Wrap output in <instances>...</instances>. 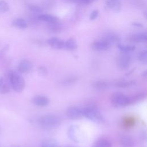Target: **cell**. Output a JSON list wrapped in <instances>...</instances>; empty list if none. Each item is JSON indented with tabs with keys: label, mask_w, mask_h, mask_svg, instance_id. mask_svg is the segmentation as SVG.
<instances>
[{
	"label": "cell",
	"mask_w": 147,
	"mask_h": 147,
	"mask_svg": "<svg viewBox=\"0 0 147 147\" xmlns=\"http://www.w3.org/2000/svg\"><path fill=\"white\" fill-rule=\"evenodd\" d=\"M110 84L104 80H97L95 81L92 84V87L96 91H106L110 88Z\"/></svg>",
	"instance_id": "e0dca14e"
},
{
	"label": "cell",
	"mask_w": 147,
	"mask_h": 147,
	"mask_svg": "<svg viewBox=\"0 0 147 147\" xmlns=\"http://www.w3.org/2000/svg\"><path fill=\"white\" fill-rule=\"evenodd\" d=\"M92 147H112V145L109 140L105 138H100L95 142Z\"/></svg>",
	"instance_id": "603a6c76"
},
{
	"label": "cell",
	"mask_w": 147,
	"mask_h": 147,
	"mask_svg": "<svg viewBox=\"0 0 147 147\" xmlns=\"http://www.w3.org/2000/svg\"><path fill=\"white\" fill-rule=\"evenodd\" d=\"M82 110L83 117H85L91 121L96 123H101L105 122L104 117L100 111L95 106H87L82 108Z\"/></svg>",
	"instance_id": "3957f363"
},
{
	"label": "cell",
	"mask_w": 147,
	"mask_h": 147,
	"mask_svg": "<svg viewBox=\"0 0 147 147\" xmlns=\"http://www.w3.org/2000/svg\"><path fill=\"white\" fill-rule=\"evenodd\" d=\"M146 96V94L144 91L138 92L131 95H129L128 98H129V105L134 104L140 101H142V100L145 99Z\"/></svg>",
	"instance_id": "9a60e30c"
},
{
	"label": "cell",
	"mask_w": 147,
	"mask_h": 147,
	"mask_svg": "<svg viewBox=\"0 0 147 147\" xmlns=\"http://www.w3.org/2000/svg\"><path fill=\"white\" fill-rule=\"evenodd\" d=\"M48 28L50 30V31H52L53 32H59L60 31L61 28V27L59 25V22L55 23V24H49Z\"/></svg>",
	"instance_id": "4dcf8cb0"
},
{
	"label": "cell",
	"mask_w": 147,
	"mask_h": 147,
	"mask_svg": "<svg viewBox=\"0 0 147 147\" xmlns=\"http://www.w3.org/2000/svg\"><path fill=\"white\" fill-rule=\"evenodd\" d=\"M68 134L70 139L75 142L78 143L82 141V133L77 125H71L68 129Z\"/></svg>",
	"instance_id": "8992f818"
},
{
	"label": "cell",
	"mask_w": 147,
	"mask_h": 147,
	"mask_svg": "<svg viewBox=\"0 0 147 147\" xmlns=\"http://www.w3.org/2000/svg\"><path fill=\"white\" fill-rule=\"evenodd\" d=\"M32 67L33 65L31 61L26 59L22 60L18 65V72L21 74H27L32 70Z\"/></svg>",
	"instance_id": "9c48e42d"
},
{
	"label": "cell",
	"mask_w": 147,
	"mask_h": 147,
	"mask_svg": "<svg viewBox=\"0 0 147 147\" xmlns=\"http://www.w3.org/2000/svg\"><path fill=\"white\" fill-rule=\"evenodd\" d=\"M61 122V118L55 114H45L37 120L40 127L45 130H51L58 127Z\"/></svg>",
	"instance_id": "7a4b0ae2"
},
{
	"label": "cell",
	"mask_w": 147,
	"mask_h": 147,
	"mask_svg": "<svg viewBox=\"0 0 147 147\" xmlns=\"http://www.w3.org/2000/svg\"><path fill=\"white\" fill-rule=\"evenodd\" d=\"M119 143L121 147H133L134 145V141L133 138L126 135L121 137Z\"/></svg>",
	"instance_id": "ac0fdd59"
},
{
	"label": "cell",
	"mask_w": 147,
	"mask_h": 147,
	"mask_svg": "<svg viewBox=\"0 0 147 147\" xmlns=\"http://www.w3.org/2000/svg\"><path fill=\"white\" fill-rule=\"evenodd\" d=\"M28 9L33 14H37V16L42 14L43 11L42 8L37 5H29Z\"/></svg>",
	"instance_id": "83f0119b"
},
{
	"label": "cell",
	"mask_w": 147,
	"mask_h": 147,
	"mask_svg": "<svg viewBox=\"0 0 147 147\" xmlns=\"http://www.w3.org/2000/svg\"><path fill=\"white\" fill-rule=\"evenodd\" d=\"M142 76H144V77H146V71H145L142 74Z\"/></svg>",
	"instance_id": "8d00e7d4"
},
{
	"label": "cell",
	"mask_w": 147,
	"mask_h": 147,
	"mask_svg": "<svg viewBox=\"0 0 147 147\" xmlns=\"http://www.w3.org/2000/svg\"><path fill=\"white\" fill-rule=\"evenodd\" d=\"M91 2H92V1H95V0H91Z\"/></svg>",
	"instance_id": "f35d334b"
},
{
	"label": "cell",
	"mask_w": 147,
	"mask_h": 147,
	"mask_svg": "<svg viewBox=\"0 0 147 147\" xmlns=\"http://www.w3.org/2000/svg\"><path fill=\"white\" fill-rule=\"evenodd\" d=\"M5 78L15 92L20 93L24 91L25 87V82L24 78L19 72L9 70L7 71Z\"/></svg>",
	"instance_id": "6da1fadb"
},
{
	"label": "cell",
	"mask_w": 147,
	"mask_h": 147,
	"mask_svg": "<svg viewBox=\"0 0 147 147\" xmlns=\"http://www.w3.org/2000/svg\"><path fill=\"white\" fill-rule=\"evenodd\" d=\"M66 116L70 119H78L83 117L82 108L77 107H69L65 112Z\"/></svg>",
	"instance_id": "52a82bcc"
},
{
	"label": "cell",
	"mask_w": 147,
	"mask_h": 147,
	"mask_svg": "<svg viewBox=\"0 0 147 147\" xmlns=\"http://www.w3.org/2000/svg\"><path fill=\"white\" fill-rule=\"evenodd\" d=\"M10 147H22V146H20V145H11Z\"/></svg>",
	"instance_id": "74e56055"
},
{
	"label": "cell",
	"mask_w": 147,
	"mask_h": 147,
	"mask_svg": "<svg viewBox=\"0 0 147 147\" xmlns=\"http://www.w3.org/2000/svg\"><path fill=\"white\" fill-rule=\"evenodd\" d=\"M138 59L142 63L146 64L147 62V51L144 50L140 52L138 55Z\"/></svg>",
	"instance_id": "f1b7e54d"
},
{
	"label": "cell",
	"mask_w": 147,
	"mask_h": 147,
	"mask_svg": "<svg viewBox=\"0 0 147 147\" xmlns=\"http://www.w3.org/2000/svg\"><path fill=\"white\" fill-rule=\"evenodd\" d=\"M78 81V77L76 76H69L64 78L61 81V84L64 87H69L75 84Z\"/></svg>",
	"instance_id": "cb8c5ba5"
},
{
	"label": "cell",
	"mask_w": 147,
	"mask_h": 147,
	"mask_svg": "<svg viewBox=\"0 0 147 147\" xmlns=\"http://www.w3.org/2000/svg\"><path fill=\"white\" fill-rule=\"evenodd\" d=\"M12 24L15 27L21 29H26L28 26L26 21L22 18H17L14 19L12 22Z\"/></svg>",
	"instance_id": "7402d4cb"
},
{
	"label": "cell",
	"mask_w": 147,
	"mask_h": 147,
	"mask_svg": "<svg viewBox=\"0 0 147 147\" xmlns=\"http://www.w3.org/2000/svg\"><path fill=\"white\" fill-rule=\"evenodd\" d=\"M76 2L83 5H88L91 2V0H76Z\"/></svg>",
	"instance_id": "e575fe53"
},
{
	"label": "cell",
	"mask_w": 147,
	"mask_h": 147,
	"mask_svg": "<svg viewBox=\"0 0 147 147\" xmlns=\"http://www.w3.org/2000/svg\"><path fill=\"white\" fill-rule=\"evenodd\" d=\"M78 45L76 39L74 37H70L65 41L64 48L68 51H75L77 49Z\"/></svg>",
	"instance_id": "44dd1931"
},
{
	"label": "cell",
	"mask_w": 147,
	"mask_h": 147,
	"mask_svg": "<svg viewBox=\"0 0 147 147\" xmlns=\"http://www.w3.org/2000/svg\"><path fill=\"white\" fill-rule=\"evenodd\" d=\"M9 6L5 0H0V13H6L9 10Z\"/></svg>",
	"instance_id": "f546056e"
},
{
	"label": "cell",
	"mask_w": 147,
	"mask_h": 147,
	"mask_svg": "<svg viewBox=\"0 0 147 147\" xmlns=\"http://www.w3.org/2000/svg\"><path fill=\"white\" fill-rule=\"evenodd\" d=\"M136 84V82L132 80H125L120 79L114 83V86L119 88H127L134 86Z\"/></svg>",
	"instance_id": "ffe728a7"
},
{
	"label": "cell",
	"mask_w": 147,
	"mask_h": 147,
	"mask_svg": "<svg viewBox=\"0 0 147 147\" xmlns=\"http://www.w3.org/2000/svg\"><path fill=\"white\" fill-rule=\"evenodd\" d=\"M99 16V10H94L90 15V20L93 21L97 18Z\"/></svg>",
	"instance_id": "d6a6232c"
},
{
	"label": "cell",
	"mask_w": 147,
	"mask_h": 147,
	"mask_svg": "<svg viewBox=\"0 0 147 147\" xmlns=\"http://www.w3.org/2000/svg\"><path fill=\"white\" fill-rule=\"evenodd\" d=\"M135 123V120L134 118L130 117H127L123 119L122 121V126L125 129H130L134 126Z\"/></svg>",
	"instance_id": "d4e9b609"
},
{
	"label": "cell",
	"mask_w": 147,
	"mask_h": 147,
	"mask_svg": "<svg viewBox=\"0 0 147 147\" xmlns=\"http://www.w3.org/2000/svg\"><path fill=\"white\" fill-rule=\"evenodd\" d=\"M101 39L104 40L106 42H107L110 46L114 44L117 45L119 43V41H120V38L119 36L114 33L106 34V35L103 36L101 38Z\"/></svg>",
	"instance_id": "5bb4252c"
},
{
	"label": "cell",
	"mask_w": 147,
	"mask_h": 147,
	"mask_svg": "<svg viewBox=\"0 0 147 147\" xmlns=\"http://www.w3.org/2000/svg\"><path fill=\"white\" fill-rule=\"evenodd\" d=\"M127 40L133 42H144L147 41V35L146 33L133 34L127 36Z\"/></svg>",
	"instance_id": "7c38bea8"
},
{
	"label": "cell",
	"mask_w": 147,
	"mask_h": 147,
	"mask_svg": "<svg viewBox=\"0 0 147 147\" xmlns=\"http://www.w3.org/2000/svg\"><path fill=\"white\" fill-rule=\"evenodd\" d=\"M11 87L5 77L0 78V94H6L10 92Z\"/></svg>",
	"instance_id": "d6986e66"
},
{
	"label": "cell",
	"mask_w": 147,
	"mask_h": 147,
	"mask_svg": "<svg viewBox=\"0 0 147 147\" xmlns=\"http://www.w3.org/2000/svg\"><path fill=\"white\" fill-rule=\"evenodd\" d=\"M38 73L41 76H46L48 74V69L45 66H40L38 69Z\"/></svg>",
	"instance_id": "1f68e13d"
},
{
	"label": "cell",
	"mask_w": 147,
	"mask_h": 147,
	"mask_svg": "<svg viewBox=\"0 0 147 147\" xmlns=\"http://www.w3.org/2000/svg\"><path fill=\"white\" fill-rule=\"evenodd\" d=\"M110 47L111 46L110 45H109L101 38L94 41L91 45L92 49L96 52H103L107 51L110 49Z\"/></svg>",
	"instance_id": "ba28073f"
},
{
	"label": "cell",
	"mask_w": 147,
	"mask_h": 147,
	"mask_svg": "<svg viewBox=\"0 0 147 147\" xmlns=\"http://www.w3.org/2000/svg\"><path fill=\"white\" fill-rule=\"evenodd\" d=\"M106 6L107 9L115 13L119 12L122 7L119 0H106Z\"/></svg>",
	"instance_id": "4fadbf2b"
},
{
	"label": "cell",
	"mask_w": 147,
	"mask_h": 147,
	"mask_svg": "<svg viewBox=\"0 0 147 147\" xmlns=\"http://www.w3.org/2000/svg\"><path fill=\"white\" fill-rule=\"evenodd\" d=\"M117 47L118 49L121 51L122 52H125V53H129L130 52H132L136 49V46L133 45H124L120 43L117 44Z\"/></svg>",
	"instance_id": "484cf974"
},
{
	"label": "cell",
	"mask_w": 147,
	"mask_h": 147,
	"mask_svg": "<svg viewBox=\"0 0 147 147\" xmlns=\"http://www.w3.org/2000/svg\"><path fill=\"white\" fill-rule=\"evenodd\" d=\"M131 25L134 26V27H136V28H142L144 26L143 25L141 24V23H140V22H134L131 24Z\"/></svg>",
	"instance_id": "d590c367"
},
{
	"label": "cell",
	"mask_w": 147,
	"mask_h": 147,
	"mask_svg": "<svg viewBox=\"0 0 147 147\" xmlns=\"http://www.w3.org/2000/svg\"><path fill=\"white\" fill-rule=\"evenodd\" d=\"M36 17L38 20L48 22V24H55L59 22V19L58 17L51 14H41L36 16Z\"/></svg>",
	"instance_id": "2e32d148"
},
{
	"label": "cell",
	"mask_w": 147,
	"mask_h": 147,
	"mask_svg": "<svg viewBox=\"0 0 147 147\" xmlns=\"http://www.w3.org/2000/svg\"><path fill=\"white\" fill-rule=\"evenodd\" d=\"M40 147H59L58 143L54 140L48 139L43 141Z\"/></svg>",
	"instance_id": "4316f807"
},
{
	"label": "cell",
	"mask_w": 147,
	"mask_h": 147,
	"mask_svg": "<svg viewBox=\"0 0 147 147\" xmlns=\"http://www.w3.org/2000/svg\"><path fill=\"white\" fill-rule=\"evenodd\" d=\"M110 102L112 106L116 108L125 107L130 105L128 95L119 92H116L112 94L110 97Z\"/></svg>",
	"instance_id": "277c9868"
},
{
	"label": "cell",
	"mask_w": 147,
	"mask_h": 147,
	"mask_svg": "<svg viewBox=\"0 0 147 147\" xmlns=\"http://www.w3.org/2000/svg\"><path fill=\"white\" fill-rule=\"evenodd\" d=\"M32 102L35 106L42 107L49 105V99L47 96L43 95H36L32 98Z\"/></svg>",
	"instance_id": "30bf717a"
},
{
	"label": "cell",
	"mask_w": 147,
	"mask_h": 147,
	"mask_svg": "<svg viewBox=\"0 0 147 147\" xmlns=\"http://www.w3.org/2000/svg\"><path fill=\"white\" fill-rule=\"evenodd\" d=\"M47 43L52 48L56 49H62L64 48L65 41L57 37H52L47 40Z\"/></svg>",
	"instance_id": "8fae6325"
},
{
	"label": "cell",
	"mask_w": 147,
	"mask_h": 147,
	"mask_svg": "<svg viewBox=\"0 0 147 147\" xmlns=\"http://www.w3.org/2000/svg\"><path fill=\"white\" fill-rule=\"evenodd\" d=\"M9 49V45L6 44L5 45L0 51V57H3L8 51Z\"/></svg>",
	"instance_id": "836d02e7"
},
{
	"label": "cell",
	"mask_w": 147,
	"mask_h": 147,
	"mask_svg": "<svg viewBox=\"0 0 147 147\" xmlns=\"http://www.w3.org/2000/svg\"><path fill=\"white\" fill-rule=\"evenodd\" d=\"M117 65L121 69H125L129 67L131 63V56L128 53L122 52L117 56Z\"/></svg>",
	"instance_id": "5b68a950"
}]
</instances>
